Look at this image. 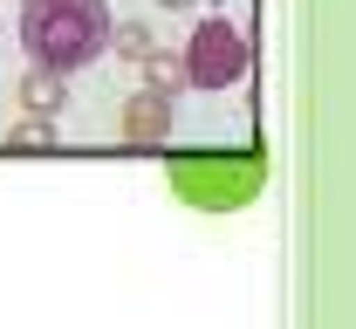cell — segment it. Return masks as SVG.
I'll use <instances>...</instances> for the list:
<instances>
[{
    "instance_id": "cell-7",
    "label": "cell",
    "mask_w": 356,
    "mask_h": 329,
    "mask_svg": "<svg viewBox=\"0 0 356 329\" xmlns=\"http://www.w3.org/2000/svg\"><path fill=\"white\" fill-rule=\"evenodd\" d=\"M110 48H117L124 62H144V55L158 48V35H151L144 21H124V28H110Z\"/></svg>"
},
{
    "instance_id": "cell-1",
    "label": "cell",
    "mask_w": 356,
    "mask_h": 329,
    "mask_svg": "<svg viewBox=\"0 0 356 329\" xmlns=\"http://www.w3.org/2000/svg\"><path fill=\"white\" fill-rule=\"evenodd\" d=\"M110 0H21V48L55 76H76L110 55Z\"/></svg>"
},
{
    "instance_id": "cell-2",
    "label": "cell",
    "mask_w": 356,
    "mask_h": 329,
    "mask_svg": "<svg viewBox=\"0 0 356 329\" xmlns=\"http://www.w3.org/2000/svg\"><path fill=\"white\" fill-rule=\"evenodd\" d=\"M185 83L192 90H233L240 76H247V62H254V48H247V35L226 21V14H206L199 28H192V42H185Z\"/></svg>"
},
{
    "instance_id": "cell-8",
    "label": "cell",
    "mask_w": 356,
    "mask_h": 329,
    "mask_svg": "<svg viewBox=\"0 0 356 329\" xmlns=\"http://www.w3.org/2000/svg\"><path fill=\"white\" fill-rule=\"evenodd\" d=\"M158 7H172V14H185V7H192V0H158Z\"/></svg>"
},
{
    "instance_id": "cell-3",
    "label": "cell",
    "mask_w": 356,
    "mask_h": 329,
    "mask_svg": "<svg viewBox=\"0 0 356 329\" xmlns=\"http://www.w3.org/2000/svg\"><path fill=\"white\" fill-rule=\"evenodd\" d=\"M124 144H165L172 138V96H158V90H144L124 103Z\"/></svg>"
},
{
    "instance_id": "cell-4",
    "label": "cell",
    "mask_w": 356,
    "mask_h": 329,
    "mask_svg": "<svg viewBox=\"0 0 356 329\" xmlns=\"http://www.w3.org/2000/svg\"><path fill=\"white\" fill-rule=\"evenodd\" d=\"M69 103V76H55V69H35V76H21V110H35V117H55Z\"/></svg>"
},
{
    "instance_id": "cell-5",
    "label": "cell",
    "mask_w": 356,
    "mask_h": 329,
    "mask_svg": "<svg viewBox=\"0 0 356 329\" xmlns=\"http://www.w3.org/2000/svg\"><path fill=\"white\" fill-rule=\"evenodd\" d=\"M137 69H144V83H151L158 96H178V90H185V62H178L172 48H151Z\"/></svg>"
},
{
    "instance_id": "cell-6",
    "label": "cell",
    "mask_w": 356,
    "mask_h": 329,
    "mask_svg": "<svg viewBox=\"0 0 356 329\" xmlns=\"http://www.w3.org/2000/svg\"><path fill=\"white\" fill-rule=\"evenodd\" d=\"M7 144H14V151H48V144H55V117L21 110V117H14V131H7Z\"/></svg>"
}]
</instances>
